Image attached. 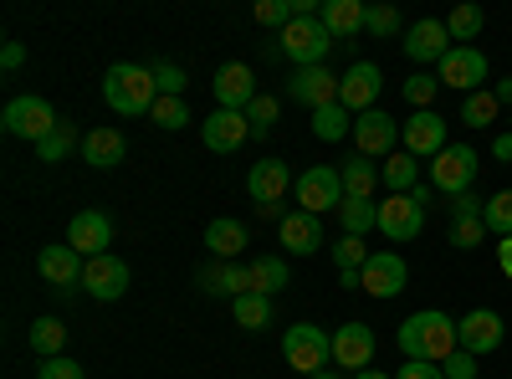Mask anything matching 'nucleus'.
<instances>
[{"label":"nucleus","instance_id":"1","mask_svg":"<svg viewBox=\"0 0 512 379\" xmlns=\"http://www.w3.org/2000/svg\"><path fill=\"white\" fill-rule=\"evenodd\" d=\"M456 349H461V339H456V318H446L441 308L410 313V318L400 323V354L415 359V364H446Z\"/></svg>","mask_w":512,"mask_h":379},{"label":"nucleus","instance_id":"2","mask_svg":"<svg viewBox=\"0 0 512 379\" xmlns=\"http://www.w3.org/2000/svg\"><path fill=\"white\" fill-rule=\"evenodd\" d=\"M103 98H108V108L123 113V118H149L154 103H159L154 72H149V67H134V62H113L108 77H103Z\"/></svg>","mask_w":512,"mask_h":379},{"label":"nucleus","instance_id":"3","mask_svg":"<svg viewBox=\"0 0 512 379\" xmlns=\"http://www.w3.org/2000/svg\"><path fill=\"white\" fill-rule=\"evenodd\" d=\"M328 47H333V36L323 31L318 16H292V21L277 31V52H282L292 67H323Z\"/></svg>","mask_w":512,"mask_h":379},{"label":"nucleus","instance_id":"4","mask_svg":"<svg viewBox=\"0 0 512 379\" xmlns=\"http://www.w3.org/2000/svg\"><path fill=\"white\" fill-rule=\"evenodd\" d=\"M282 359L297 369V374H318V369H328L333 364V333H323L318 323H292L287 333H282Z\"/></svg>","mask_w":512,"mask_h":379},{"label":"nucleus","instance_id":"5","mask_svg":"<svg viewBox=\"0 0 512 379\" xmlns=\"http://www.w3.org/2000/svg\"><path fill=\"white\" fill-rule=\"evenodd\" d=\"M0 123H6V134H11V139H31V149H36L41 139H47V134H57V129H62L57 108H52L47 98H36V93L11 98V103H6V113H0Z\"/></svg>","mask_w":512,"mask_h":379},{"label":"nucleus","instance_id":"6","mask_svg":"<svg viewBox=\"0 0 512 379\" xmlns=\"http://www.w3.org/2000/svg\"><path fill=\"white\" fill-rule=\"evenodd\" d=\"M477 170H482V154L472 149V144H446L436 159H431V185H436V195H466L472 190V180H477Z\"/></svg>","mask_w":512,"mask_h":379},{"label":"nucleus","instance_id":"7","mask_svg":"<svg viewBox=\"0 0 512 379\" xmlns=\"http://www.w3.org/2000/svg\"><path fill=\"white\" fill-rule=\"evenodd\" d=\"M292 195H297V205L308 210V216H328V210H338L349 195H344V175L333 170V164H313L308 175H297V185H292Z\"/></svg>","mask_w":512,"mask_h":379},{"label":"nucleus","instance_id":"8","mask_svg":"<svg viewBox=\"0 0 512 379\" xmlns=\"http://www.w3.org/2000/svg\"><path fill=\"white\" fill-rule=\"evenodd\" d=\"M487 82V52L482 47H451L441 57V88H456V93H482Z\"/></svg>","mask_w":512,"mask_h":379},{"label":"nucleus","instance_id":"9","mask_svg":"<svg viewBox=\"0 0 512 379\" xmlns=\"http://www.w3.org/2000/svg\"><path fill=\"white\" fill-rule=\"evenodd\" d=\"M349 139L359 144L364 159H390L395 144H400V123L384 113V108H369V113L354 118V134H349Z\"/></svg>","mask_w":512,"mask_h":379},{"label":"nucleus","instance_id":"10","mask_svg":"<svg viewBox=\"0 0 512 379\" xmlns=\"http://www.w3.org/2000/svg\"><path fill=\"white\" fill-rule=\"evenodd\" d=\"M67 246L77 251L82 262L108 257V246H113V221L103 216V210H77L72 226H67Z\"/></svg>","mask_w":512,"mask_h":379},{"label":"nucleus","instance_id":"11","mask_svg":"<svg viewBox=\"0 0 512 379\" xmlns=\"http://www.w3.org/2000/svg\"><path fill=\"white\" fill-rule=\"evenodd\" d=\"M400 149L415 154V159H436V154L446 149V123H441V113H431V108L410 113V118L400 123Z\"/></svg>","mask_w":512,"mask_h":379},{"label":"nucleus","instance_id":"12","mask_svg":"<svg viewBox=\"0 0 512 379\" xmlns=\"http://www.w3.org/2000/svg\"><path fill=\"white\" fill-rule=\"evenodd\" d=\"M292 185H297V180H292V170H287L282 159H256L251 175H246V195L256 200V210H277Z\"/></svg>","mask_w":512,"mask_h":379},{"label":"nucleus","instance_id":"13","mask_svg":"<svg viewBox=\"0 0 512 379\" xmlns=\"http://www.w3.org/2000/svg\"><path fill=\"white\" fill-rule=\"evenodd\" d=\"M410 282V267L400 251H374V257L364 262V292L369 298H400Z\"/></svg>","mask_w":512,"mask_h":379},{"label":"nucleus","instance_id":"14","mask_svg":"<svg viewBox=\"0 0 512 379\" xmlns=\"http://www.w3.org/2000/svg\"><path fill=\"white\" fill-rule=\"evenodd\" d=\"M379 88H384L379 67H374V62H354L344 77H338V103H344V108L359 118V113H369V108H374Z\"/></svg>","mask_w":512,"mask_h":379},{"label":"nucleus","instance_id":"15","mask_svg":"<svg viewBox=\"0 0 512 379\" xmlns=\"http://www.w3.org/2000/svg\"><path fill=\"white\" fill-rule=\"evenodd\" d=\"M502 313H492V308H477V313H466V318H456V339H461V349L466 354H492L497 344H502Z\"/></svg>","mask_w":512,"mask_h":379},{"label":"nucleus","instance_id":"16","mask_svg":"<svg viewBox=\"0 0 512 379\" xmlns=\"http://www.w3.org/2000/svg\"><path fill=\"white\" fill-rule=\"evenodd\" d=\"M425 226V210L415 205V195H390V200H379V231L390 236L395 246L400 241H415Z\"/></svg>","mask_w":512,"mask_h":379},{"label":"nucleus","instance_id":"17","mask_svg":"<svg viewBox=\"0 0 512 379\" xmlns=\"http://www.w3.org/2000/svg\"><path fill=\"white\" fill-rule=\"evenodd\" d=\"M82 262L72 246H41L36 251V272H41V282L47 287H57V292H72V287H82Z\"/></svg>","mask_w":512,"mask_h":379},{"label":"nucleus","instance_id":"18","mask_svg":"<svg viewBox=\"0 0 512 379\" xmlns=\"http://www.w3.org/2000/svg\"><path fill=\"white\" fill-rule=\"evenodd\" d=\"M200 139H205V149H216V154H236L251 139V123H246V113L216 108V113L200 123Z\"/></svg>","mask_w":512,"mask_h":379},{"label":"nucleus","instance_id":"19","mask_svg":"<svg viewBox=\"0 0 512 379\" xmlns=\"http://www.w3.org/2000/svg\"><path fill=\"white\" fill-rule=\"evenodd\" d=\"M374 359V328L369 323H344V328H333V364L338 369H369Z\"/></svg>","mask_w":512,"mask_h":379},{"label":"nucleus","instance_id":"20","mask_svg":"<svg viewBox=\"0 0 512 379\" xmlns=\"http://www.w3.org/2000/svg\"><path fill=\"white\" fill-rule=\"evenodd\" d=\"M451 47H456V41H451L446 21H436V16H425V21H415L405 31V57L410 62H441Z\"/></svg>","mask_w":512,"mask_h":379},{"label":"nucleus","instance_id":"21","mask_svg":"<svg viewBox=\"0 0 512 379\" xmlns=\"http://www.w3.org/2000/svg\"><path fill=\"white\" fill-rule=\"evenodd\" d=\"M216 98H221V108H231V113H246L251 103H256V72L246 67V62H226L221 72H216Z\"/></svg>","mask_w":512,"mask_h":379},{"label":"nucleus","instance_id":"22","mask_svg":"<svg viewBox=\"0 0 512 379\" xmlns=\"http://www.w3.org/2000/svg\"><path fill=\"white\" fill-rule=\"evenodd\" d=\"M287 93L308 108H328V103H338V77L328 67H297L287 77Z\"/></svg>","mask_w":512,"mask_h":379},{"label":"nucleus","instance_id":"23","mask_svg":"<svg viewBox=\"0 0 512 379\" xmlns=\"http://www.w3.org/2000/svg\"><path fill=\"white\" fill-rule=\"evenodd\" d=\"M82 287H88L98 303H118L128 292V267L118 257H93L88 267H82Z\"/></svg>","mask_w":512,"mask_h":379},{"label":"nucleus","instance_id":"24","mask_svg":"<svg viewBox=\"0 0 512 379\" xmlns=\"http://www.w3.org/2000/svg\"><path fill=\"white\" fill-rule=\"evenodd\" d=\"M277 231H282V246L292 251V257H313L318 246H328V241H323V221L308 216V210H287Z\"/></svg>","mask_w":512,"mask_h":379},{"label":"nucleus","instance_id":"25","mask_svg":"<svg viewBox=\"0 0 512 379\" xmlns=\"http://www.w3.org/2000/svg\"><path fill=\"white\" fill-rule=\"evenodd\" d=\"M318 21L333 41H344V36H359L364 21H369V6H359V0H323L318 6Z\"/></svg>","mask_w":512,"mask_h":379},{"label":"nucleus","instance_id":"26","mask_svg":"<svg viewBox=\"0 0 512 379\" xmlns=\"http://www.w3.org/2000/svg\"><path fill=\"white\" fill-rule=\"evenodd\" d=\"M128 154V139L118 129H93V134H82V159L93 164V170H113V164H123Z\"/></svg>","mask_w":512,"mask_h":379},{"label":"nucleus","instance_id":"27","mask_svg":"<svg viewBox=\"0 0 512 379\" xmlns=\"http://www.w3.org/2000/svg\"><path fill=\"white\" fill-rule=\"evenodd\" d=\"M195 282H200L205 292H226V298L236 303V298H246V292H251V267H241V262H221V267H205Z\"/></svg>","mask_w":512,"mask_h":379},{"label":"nucleus","instance_id":"28","mask_svg":"<svg viewBox=\"0 0 512 379\" xmlns=\"http://www.w3.org/2000/svg\"><path fill=\"white\" fill-rule=\"evenodd\" d=\"M379 180L390 185V195H410V190L420 185V159H415V154H405V149H395L390 159L379 164Z\"/></svg>","mask_w":512,"mask_h":379},{"label":"nucleus","instance_id":"29","mask_svg":"<svg viewBox=\"0 0 512 379\" xmlns=\"http://www.w3.org/2000/svg\"><path fill=\"white\" fill-rule=\"evenodd\" d=\"M205 246L216 251L221 262H236L241 251H246V226H241V221H226V216L210 221V226H205Z\"/></svg>","mask_w":512,"mask_h":379},{"label":"nucleus","instance_id":"30","mask_svg":"<svg viewBox=\"0 0 512 379\" xmlns=\"http://www.w3.org/2000/svg\"><path fill=\"white\" fill-rule=\"evenodd\" d=\"M313 134L323 144H338V139H349L354 134V113L344 103H328V108H313Z\"/></svg>","mask_w":512,"mask_h":379},{"label":"nucleus","instance_id":"31","mask_svg":"<svg viewBox=\"0 0 512 379\" xmlns=\"http://www.w3.org/2000/svg\"><path fill=\"white\" fill-rule=\"evenodd\" d=\"M338 175H344V195H349V200H374V185H379V164H369L364 154H354V159H349Z\"/></svg>","mask_w":512,"mask_h":379},{"label":"nucleus","instance_id":"32","mask_svg":"<svg viewBox=\"0 0 512 379\" xmlns=\"http://www.w3.org/2000/svg\"><path fill=\"white\" fill-rule=\"evenodd\" d=\"M287 282H292V272H287L282 257H256V262H251V292H262V298H277Z\"/></svg>","mask_w":512,"mask_h":379},{"label":"nucleus","instance_id":"33","mask_svg":"<svg viewBox=\"0 0 512 379\" xmlns=\"http://www.w3.org/2000/svg\"><path fill=\"white\" fill-rule=\"evenodd\" d=\"M497 113H502V103H497L492 88H482V93H472V98H461V123H466V129H492Z\"/></svg>","mask_w":512,"mask_h":379},{"label":"nucleus","instance_id":"34","mask_svg":"<svg viewBox=\"0 0 512 379\" xmlns=\"http://www.w3.org/2000/svg\"><path fill=\"white\" fill-rule=\"evenodd\" d=\"M338 221H344V236L379 231V200H344L338 205Z\"/></svg>","mask_w":512,"mask_h":379},{"label":"nucleus","instance_id":"35","mask_svg":"<svg viewBox=\"0 0 512 379\" xmlns=\"http://www.w3.org/2000/svg\"><path fill=\"white\" fill-rule=\"evenodd\" d=\"M62 344H67V328H62V318H36V323H31V354H41V359H57V354H62Z\"/></svg>","mask_w":512,"mask_h":379},{"label":"nucleus","instance_id":"36","mask_svg":"<svg viewBox=\"0 0 512 379\" xmlns=\"http://www.w3.org/2000/svg\"><path fill=\"white\" fill-rule=\"evenodd\" d=\"M446 31H451L456 47H472V41L482 36V11H477V6H456V11L446 16Z\"/></svg>","mask_w":512,"mask_h":379},{"label":"nucleus","instance_id":"37","mask_svg":"<svg viewBox=\"0 0 512 379\" xmlns=\"http://www.w3.org/2000/svg\"><path fill=\"white\" fill-rule=\"evenodd\" d=\"M231 308H236V323L251 328V333L272 323V298H262V292H246V298H236Z\"/></svg>","mask_w":512,"mask_h":379},{"label":"nucleus","instance_id":"38","mask_svg":"<svg viewBox=\"0 0 512 379\" xmlns=\"http://www.w3.org/2000/svg\"><path fill=\"white\" fill-rule=\"evenodd\" d=\"M482 221H487V231H492V236H512V190H497V195L487 200Z\"/></svg>","mask_w":512,"mask_h":379},{"label":"nucleus","instance_id":"39","mask_svg":"<svg viewBox=\"0 0 512 379\" xmlns=\"http://www.w3.org/2000/svg\"><path fill=\"white\" fill-rule=\"evenodd\" d=\"M436 93H441V77H431V72H415V77H405V103L420 113V108H431L436 103Z\"/></svg>","mask_w":512,"mask_h":379},{"label":"nucleus","instance_id":"40","mask_svg":"<svg viewBox=\"0 0 512 379\" xmlns=\"http://www.w3.org/2000/svg\"><path fill=\"white\" fill-rule=\"evenodd\" d=\"M72 144H77V134H72V123H62L57 134H47V139L36 144V159H41V164H62V159L72 154Z\"/></svg>","mask_w":512,"mask_h":379},{"label":"nucleus","instance_id":"41","mask_svg":"<svg viewBox=\"0 0 512 379\" xmlns=\"http://www.w3.org/2000/svg\"><path fill=\"white\" fill-rule=\"evenodd\" d=\"M374 257V251H364V236H344L333 246V262H338V272H364V262Z\"/></svg>","mask_w":512,"mask_h":379},{"label":"nucleus","instance_id":"42","mask_svg":"<svg viewBox=\"0 0 512 379\" xmlns=\"http://www.w3.org/2000/svg\"><path fill=\"white\" fill-rule=\"evenodd\" d=\"M246 123H251V139H267V134H272V123H277V98L256 93V103L246 108Z\"/></svg>","mask_w":512,"mask_h":379},{"label":"nucleus","instance_id":"43","mask_svg":"<svg viewBox=\"0 0 512 379\" xmlns=\"http://www.w3.org/2000/svg\"><path fill=\"white\" fill-rule=\"evenodd\" d=\"M149 118L159 123V129H169V134H175V129H185V123H190V108H185V98H159Z\"/></svg>","mask_w":512,"mask_h":379},{"label":"nucleus","instance_id":"44","mask_svg":"<svg viewBox=\"0 0 512 379\" xmlns=\"http://www.w3.org/2000/svg\"><path fill=\"white\" fill-rule=\"evenodd\" d=\"M185 72L175 67V62H154V88H159V98H185Z\"/></svg>","mask_w":512,"mask_h":379},{"label":"nucleus","instance_id":"45","mask_svg":"<svg viewBox=\"0 0 512 379\" xmlns=\"http://www.w3.org/2000/svg\"><path fill=\"white\" fill-rule=\"evenodd\" d=\"M256 21H262V26H287L292 16H297V6H292V0H256V11H251Z\"/></svg>","mask_w":512,"mask_h":379},{"label":"nucleus","instance_id":"46","mask_svg":"<svg viewBox=\"0 0 512 379\" xmlns=\"http://www.w3.org/2000/svg\"><path fill=\"white\" fill-rule=\"evenodd\" d=\"M364 31H374V36H395V31H400V11H395V6H369Z\"/></svg>","mask_w":512,"mask_h":379},{"label":"nucleus","instance_id":"47","mask_svg":"<svg viewBox=\"0 0 512 379\" xmlns=\"http://www.w3.org/2000/svg\"><path fill=\"white\" fill-rule=\"evenodd\" d=\"M482 236H487V221H451V246H461V251L482 246Z\"/></svg>","mask_w":512,"mask_h":379},{"label":"nucleus","instance_id":"48","mask_svg":"<svg viewBox=\"0 0 512 379\" xmlns=\"http://www.w3.org/2000/svg\"><path fill=\"white\" fill-rule=\"evenodd\" d=\"M36 379H88V374H82V364H72L67 354H57V359H41Z\"/></svg>","mask_w":512,"mask_h":379},{"label":"nucleus","instance_id":"49","mask_svg":"<svg viewBox=\"0 0 512 379\" xmlns=\"http://www.w3.org/2000/svg\"><path fill=\"white\" fill-rule=\"evenodd\" d=\"M441 369H446V379H477V354L456 349V354H451V359H446Z\"/></svg>","mask_w":512,"mask_h":379},{"label":"nucleus","instance_id":"50","mask_svg":"<svg viewBox=\"0 0 512 379\" xmlns=\"http://www.w3.org/2000/svg\"><path fill=\"white\" fill-rule=\"evenodd\" d=\"M482 210H487V205H482L472 190H466V195L451 200V221H482Z\"/></svg>","mask_w":512,"mask_h":379},{"label":"nucleus","instance_id":"51","mask_svg":"<svg viewBox=\"0 0 512 379\" xmlns=\"http://www.w3.org/2000/svg\"><path fill=\"white\" fill-rule=\"evenodd\" d=\"M400 379H446V369H441V364H415V359H410V364L400 369Z\"/></svg>","mask_w":512,"mask_h":379},{"label":"nucleus","instance_id":"52","mask_svg":"<svg viewBox=\"0 0 512 379\" xmlns=\"http://www.w3.org/2000/svg\"><path fill=\"white\" fill-rule=\"evenodd\" d=\"M21 62H26V47H21V41H6V47H0V67L16 72Z\"/></svg>","mask_w":512,"mask_h":379},{"label":"nucleus","instance_id":"53","mask_svg":"<svg viewBox=\"0 0 512 379\" xmlns=\"http://www.w3.org/2000/svg\"><path fill=\"white\" fill-rule=\"evenodd\" d=\"M497 267H502V277L512 282V236H502V241H497Z\"/></svg>","mask_w":512,"mask_h":379},{"label":"nucleus","instance_id":"54","mask_svg":"<svg viewBox=\"0 0 512 379\" xmlns=\"http://www.w3.org/2000/svg\"><path fill=\"white\" fill-rule=\"evenodd\" d=\"M492 154L512 164V134H497V139H492Z\"/></svg>","mask_w":512,"mask_h":379},{"label":"nucleus","instance_id":"55","mask_svg":"<svg viewBox=\"0 0 512 379\" xmlns=\"http://www.w3.org/2000/svg\"><path fill=\"white\" fill-rule=\"evenodd\" d=\"M410 195H415V205H420V210H425V205H431V195H436V185H415V190H410Z\"/></svg>","mask_w":512,"mask_h":379},{"label":"nucleus","instance_id":"56","mask_svg":"<svg viewBox=\"0 0 512 379\" xmlns=\"http://www.w3.org/2000/svg\"><path fill=\"white\" fill-rule=\"evenodd\" d=\"M492 93H497V103H507V108H512V77H502V82H497Z\"/></svg>","mask_w":512,"mask_h":379},{"label":"nucleus","instance_id":"57","mask_svg":"<svg viewBox=\"0 0 512 379\" xmlns=\"http://www.w3.org/2000/svg\"><path fill=\"white\" fill-rule=\"evenodd\" d=\"M354 379H390V374H379V369H359Z\"/></svg>","mask_w":512,"mask_h":379},{"label":"nucleus","instance_id":"58","mask_svg":"<svg viewBox=\"0 0 512 379\" xmlns=\"http://www.w3.org/2000/svg\"><path fill=\"white\" fill-rule=\"evenodd\" d=\"M313 379H344V374H338V369H318Z\"/></svg>","mask_w":512,"mask_h":379},{"label":"nucleus","instance_id":"59","mask_svg":"<svg viewBox=\"0 0 512 379\" xmlns=\"http://www.w3.org/2000/svg\"><path fill=\"white\" fill-rule=\"evenodd\" d=\"M507 134H512V129H507Z\"/></svg>","mask_w":512,"mask_h":379}]
</instances>
